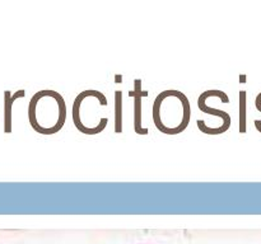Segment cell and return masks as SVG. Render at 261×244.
<instances>
[{
    "label": "cell",
    "mask_w": 261,
    "mask_h": 244,
    "mask_svg": "<svg viewBox=\"0 0 261 244\" xmlns=\"http://www.w3.org/2000/svg\"><path fill=\"white\" fill-rule=\"evenodd\" d=\"M171 134H178L186 129L190 119V104L184 94L177 90H167L160 94L153 107V118L158 130L167 134L170 126Z\"/></svg>",
    "instance_id": "1"
}]
</instances>
